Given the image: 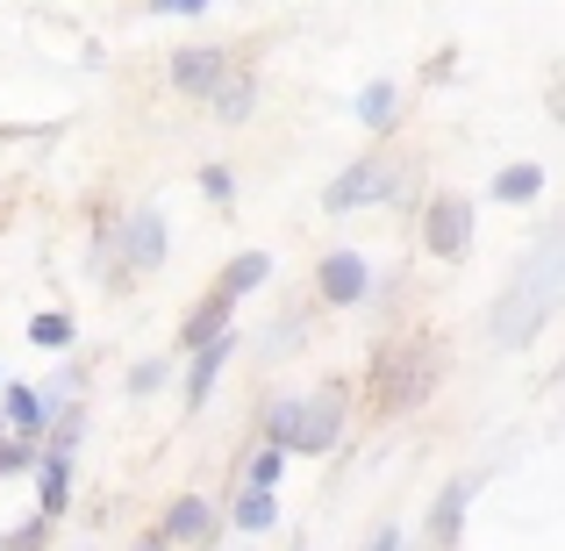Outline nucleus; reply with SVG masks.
Instances as JSON below:
<instances>
[{
    "label": "nucleus",
    "mask_w": 565,
    "mask_h": 551,
    "mask_svg": "<svg viewBox=\"0 0 565 551\" xmlns=\"http://www.w3.org/2000/svg\"><path fill=\"white\" fill-rule=\"evenodd\" d=\"M565 308V230H544L537 244H530V258H523V273L509 279V294L494 301V345L501 351H515V345H530V337L544 330Z\"/></svg>",
    "instance_id": "1"
},
{
    "label": "nucleus",
    "mask_w": 565,
    "mask_h": 551,
    "mask_svg": "<svg viewBox=\"0 0 565 551\" xmlns=\"http://www.w3.org/2000/svg\"><path fill=\"white\" fill-rule=\"evenodd\" d=\"M279 452H330L344 437V386H316V394H287L265 423Z\"/></svg>",
    "instance_id": "2"
},
{
    "label": "nucleus",
    "mask_w": 565,
    "mask_h": 551,
    "mask_svg": "<svg viewBox=\"0 0 565 551\" xmlns=\"http://www.w3.org/2000/svg\"><path fill=\"white\" fill-rule=\"evenodd\" d=\"M380 415H401V409H415V401L429 394V386H437V345H429V337H394V345L380 351Z\"/></svg>",
    "instance_id": "3"
},
{
    "label": "nucleus",
    "mask_w": 565,
    "mask_h": 551,
    "mask_svg": "<svg viewBox=\"0 0 565 551\" xmlns=\"http://www.w3.org/2000/svg\"><path fill=\"white\" fill-rule=\"evenodd\" d=\"M401 187V166L386 151H373V158H359V166H344L330 180V193H322V208L330 215H351V208H373V201H386V193Z\"/></svg>",
    "instance_id": "4"
},
{
    "label": "nucleus",
    "mask_w": 565,
    "mask_h": 551,
    "mask_svg": "<svg viewBox=\"0 0 565 551\" xmlns=\"http://www.w3.org/2000/svg\"><path fill=\"white\" fill-rule=\"evenodd\" d=\"M423 244H429V258H466V244H472V208H466V193H437V201H429Z\"/></svg>",
    "instance_id": "5"
},
{
    "label": "nucleus",
    "mask_w": 565,
    "mask_h": 551,
    "mask_svg": "<svg viewBox=\"0 0 565 551\" xmlns=\"http://www.w3.org/2000/svg\"><path fill=\"white\" fill-rule=\"evenodd\" d=\"M172 86H180V94H222V86H230V57H222L215 43H193V51L172 57Z\"/></svg>",
    "instance_id": "6"
},
{
    "label": "nucleus",
    "mask_w": 565,
    "mask_h": 551,
    "mask_svg": "<svg viewBox=\"0 0 565 551\" xmlns=\"http://www.w3.org/2000/svg\"><path fill=\"white\" fill-rule=\"evenodd\" d=\"M122 265H137V273H158V265H166V215H158V208H137V215L122 222Z\"/></svg>",
    "instance_id": "7"
},
{
    "label": "nucleus",
    "mask_w": 565,
    "mask_h": 551,
    "mask_svg": "<svg viewBox=\"0 0 565 551\" xmlns=\"http://www.w3.org/2000/svg\"><path fill=\"white\" fill-rule=\"evenodd\" d=\"M365 294H373V265H365L359 251H330V258H322V301L351 308V301H365Z\"/></svg>",
    "instance_id": "8"
},
{
    "label": "nucleus",
    "mask_w": 565,
    "mask_h": 551,
    "mask_svg": "<svg viewBox=\"0 0 565 551\" xmlns=\"http://www.w3.org/2000/svg\"><path fill=\"white\" fill-rule=\"evenodd\" d=\"M230 308H236V301H230V294H207V301H201V308H193V316H186V330H180V345L193 351V359H201V351H207V345H222V337H236V330H230Z\"/></svg>",
    "instance_id": "9"
},
{
    "label": "nucleus",
    "mask_w": 565,
    "mask_h": 551,
    "mask_svg": "<svg viewBox=\"0 0 565 551\" xmlns=\"http://www.w3.org/2000/svg\"><path fill=\"white\" fill-rule=\"evenodd\" d=\"M166 538H180V544H207V538H215V509H207L201 495H180V501H172V516H166Z\"/></svg>",
    "instance_id": "10"
},
{
    "label": "nucleus",
    "mask_w": 565,
    "mask_h": 551,
    "mask_svg": "<svg viewBox=\"0 0 565 551\" xmlns=\"http://www.w3.org/2000/svg\"><path fill=\"white\" fill-rule=\"evenodd\" d=\"M230 351H236V337H222V345H207L201 359H193V372H186V409H201V401L215 394V380H222V365H230Z\"/></svg>",
    "instance_id": "11"
},
{
    "label": "nucleus",
    "mask_w": 565,
    "mask_h": 551,
    "mask_svg": "<svg viewBox=\"0 0 565 551\" xmlns=\"http://www.w3.org/2000/svg\"><path fill=\"white\" fill-rule=\"evenodd\" d=\"M8 415H14V437H43V423H51L43 394H29L22 380H8Z\"/></svg>",
    "instance_id": "12"
},
{
    "label": "nucleus",
    "mask_w": 565,
    "mask_h": 551,
    "mask_svg": "<svg viewBox=\"0 0 565 551\" xmlns=\"http://www.w3.org/2000/svg\"><path fill=\"white\" fill-rule=\"evenodd\" d=\"M394 115H401V86H394V80H373V86L359 94V123H365V129H386Z\"/></svg>",
    "instance_id": "13"
},
{
    "label": "nucleus",
    "mask_w": 565,
    "mask_h": 551,
    "mask_svg": "<svg viewBox=\"0 0 565 551\" xmlns=\"http://www.w3.org/2000/svg\"><path fill=\"white\" fill-rule=\"evenodd\" d=\"M265 273H273V258H265V251H244V258H236L230 273H222V287H215V294H230V301H244L250 287H265Z\"/></svg>",
    "instance_id": "14"
},
{
    "label": "nucleus",
    "mask_w": 565,
    "mask_h": 551,
    "mask_svg": "<svg viewBox=\"0 0 565 551\" xmlns=\"http://www.w3.org/2000/svg\"><path fill=\"white\" fill-rule=\"evenodd\" d=\"M36 487H43V495H36V501H43V523H51V516H65V501H72V466L51 452V458H43V480H36Z\"/></svg>",
    "instance_id": "15"
},
{
    "label": "nucleus",
    "mask_w": 565,
    "mask_h": 551,
    "mask_svg": "<svg viewBox=\"0 0 565 551\" xmlns=\"http://www.w3.org/2000/svg\"><path fill=\"white\" fill-rule=\"evenodd\" d=\"M466 501H472V480H451V487H444V501H437V516H429V530H437L444 551H451V538H458V516H466Z\"/></svg>",
    "instance_id": "16"
},
{
    "label": "nucleus",
    "mask_w": 565,
    "mask_h": 551,
    "mask_svg": "<svg viewBox=\"0 0 565 551\" xmlns=\"http://www.w3.org/2000/svg\"><path fill=\"white\" fill-rule=\"evenodd\" d=\"M537 193H544V172H537V166H509V172H494V201L523 208V201H537Z\"/></svg>",
    "instance_id": "17"
},
{
    "label": "nucleus",
    "mask_w": 565,
    "mask_h": 551,
    "mask_svg": "<svg viewBox=\"0 0 565 551\" xmlns=\"http://www.w3.org/2000/svg\"><path fill=\"white\" fill-rule=\"evenodd\" d=\"M273 495H258V487H244V495H236V530H273Z\"/></svg>",
    "instance_id": "18"
},
{
    "label": "nucleus",
    "mask_w": 565,
    "mask_h": 551,
    "mask_svg": "<svg viewBox=\"0 0 565 551\" xmlns=\"http://www.w3.org/2000/svg\"><path fill=\"white\" fill-rule=\"evenodd\" d=\"M215 115H222V123H244V115H250V80H230V86H222V94H215Z\"/></svg>",
    "instance_id": "19"
},
{
    "label": "nucleus",
    "mask_w": 565,
    "mask_h": 551,
    "mask_svg": "<svg viewBox=\"0 0 565 551\" xmlns=\"http://www.w3.org/2000/svg\"><path fill=\"white\" fill-rule=\"evenodd\" d=\"M29 337H36L43 351H65L72 345V316H36V322H29Z\"/></svg>",
    "instance_id": "20"
},
{
    "label": "nucleus",
    "mask_w": 565,
    "mask_h": 551,
    "mask_svg": "<svg viewBox=\"0 0 565 551\" xmlns=\"http://www.w3.org/2000/svg\"><path fill=\"white\" fill-rule=\"evenodd\" d=\"M279 444H265V452H250V487H258V495H273V480H279Z\"/></svg>",
    "instance_id": "21"
},
{
    "label": "nucleus",
    "mask_w": 565,
    "mask_h": 551,
    "mask_svg": "<svg viewBox=\"0 0 565 551\" xmlns=\"http://www.w3.org/2000/svg\"><path fill=\"white\" fill-rule=\"evenodd\" d=\"M22 466H36V444L8 430V437H0V473H22Z\"/></svg>",
    "instance_id": "22"
},
{
    "label": "nucleus",
    "mask_w": 565,
    "mask_h": 551,
    "mask_svg": "<svg viewBox=\"0 0 565 551\" xmlns=\"http://www.w3.org/2000/svg\"><path fill=\"white\" fill-rule=\"evenodd\" d=\"M166 372H172L166 359H143L137 372H129V394H158V386H166Z\"/></svg>",
    "instance_id": "23"
},
{
    "label": "nucleus",
    "mask_w": 565,
    "mask_h": 551,
    "mask_svg": "<svg viewBox=\"0 0 565 551\" xmlns=\"http://www.w3.org/2000/svg\"><path fill=\"white\" fill-rule=\"evenodd\" d=\"M201 187H207V201H230V172H222V166H207Z\"/></svg>",
    "instance_id": "24"
},
{
    "label": "nucleus",
    "mask_w": 565,
    "mask_h": 551,
    "mask_svg": "<svg viewBox=\"0 0 565 551\" xmlns=\"http://www.w3.org/2000/svg\"><path fill=\"white\" fill-rule=\"evenodd\" d=\"M365 551H401V530H394V523H386V530H380V538H373V544H365Z\"/></svg>",
    "instance_id": "25"
},
{
    "label": "nucleus",
    "mask_w": 565,
    "mask_h": 551,
    "mask_svg": "<svg viewBox=\"0 0 565 551\" xmlns=\"http://www.w3.org/2000/svg\"><path fill=\"white\" fill-rule=\"evenodd\" d=\"M137 551H166V544H158V538H151V544H137Z\"/></svg>",
    "instance_id": "26"
}]
</instances>
